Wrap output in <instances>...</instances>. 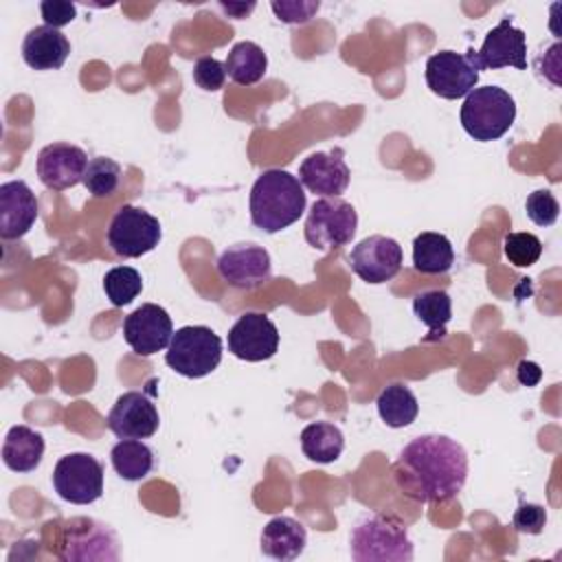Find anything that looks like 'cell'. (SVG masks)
I'll use <instances>...</instances> for the list:
<instances>
[{
	"label": "cell",
	"instance_id": "cell-36",
	"mask_svg": "<svg viewBox=\"0 0 562 562\" xmlns=\"http://www.w3.org/2000/svg\"><path fill=\"white\" fill-rule=\"evenodd\" d=\"M40 13H42L46 26L59 29V26L70 24L77 18V7L68 0H44L40 4Z\"/></svg>",
	"mask_w": 562,
	"mask_h": 562
},
{
	"label": "cell",
	"instance_id": "cell-14",
	"mask_svg": "<svg viewBox=\"0 0 562 562\" xmlns=\"http://www.w3.org/2000/svg\"><path fill=\"white\" fill-rule=\"evenodd\" d=\"M351 270L367 283L378 285L393 279L402 268V246L386 235H369L349 252Z\"/></svg>",
	"mask_w": 562,
	"mask_h": 562
},
{
	"label": "cell",
	"instance_id": "cell-19",
	"mask_svg": "<svg viewBox=\"0 0 562 562\" xmlns=\"http://www.w3.org/2000/svg\"><path fill=\"white\" fill-rule=\"evenodd\" d=\"M37 220V198L24 180L0 184V237L20 239Z\"/></svg>",
	"mask_w": 562,
	"mask_h": 562
},
{
	"label": "cell",
	"instance_id": "cell-15",
	"mask_svg": "<svg viewBox=\"0 0 562 562\" xmlns=\"http://www.w3.org/2000/svg\"><path fill=\"white\" fill-rule=\"evenodd\" d=\"M472 59L481 70H496L503 66H514L518 70L527 68V37L525 31L516 29L509 18H503L494 29L487 31L479 50H472Z\"/></svg>",
	"mask_w": 562,
	"mask_h": 562
},
{
	"label": "cell",
	"instance_id": "cell-31",
	"mask_svg": "<svg viewBox=\"0 0 562 562\" xmlns=\"http://www.w3.org/2000/svg\"><path fill=\"white\" fill-rule=\"evenodd\" d=\"M503 252L516 268L533 266L542 255V241L533 233H507L503 239Z\"/></svg>",
	"mask_w": 562,
	"mask_h": 562
},
{
	"label": "cell",
	"instance_id": "cell-26",
	"mask_svg": "<svg viewBox=\"0 0 562 562\" xmlns=\"http://www.w3.org/2000/svg\"><path fill=\"white\" fill-rule=\"evenodd\" d=\"M375 406H378L380 419L389 428L411 426L419 413L415 393L406 384H400V382L384 386L375 400Z\"/></svg>",
	"mask_w": 562,
	"mask_h": 562
},
{
	"label": "cell",
	"instance_id": "cell-20",
	"mask_svg": "<svg viewBox=\"0 0 562 562\" xmlns=\"http://www.w3.org/2000/svg\"><path fill=\"white\" fill-rule=\"evenodd\" d=\"M70 53L68 37L53 26H33L22 42V59L33 70L61 68Z\"/></svg>",
	"mask_w": 562,
	"mask_h": 562
},
{
	"label": "cell",
	"instance_id": "cell-11",
	"mask_svg": "<svg viewBox=\"0 0 562 562\" xmlns=\"http://www.w3.org/2000/svg\"><path fill=\"white\" fill-rule=\"evenodd\" d=\"M228 351L246 362L270 360L279 349V329L261 312L241 314L226 336Z\"/></svg>",
	"mask_w": 562,
	"mask_h": 562
},
{
	"label": "cell",
	"instance_id": "cell-18",
	"mask_svg": "<svg viewBox=\"0 0 562 562\" xmlns=\"http://www.w3.org/2000/svg\"><path fill=\"white\" fill-rule=\"evenodd\" d=\"M349 178L351 171L340 147L331 151H314L299 167V182L321 198H340L349 187Z\"/></svg>",
	"mask_w": 562,
	"mask_h": 562
},
{
	"label": "cell",
	"instance_id": "cell-6",
	"mask_svg": "<svg viewBox=\"0 0 562 562\" xmlns=\"http://www.w3.org/2000/svg\"><path fill=\"white\" fill-rule=\"evenodd\" d=\"M358 228V213L342 198H318L305 220V241L316 250H334L347 246Z\"/></svg>",
	"mask_w": 562,
	"mask_h": 562
},
{
	"label": "cell",
	"instance_id": "cell-12",
	"mask_svg": "<svg viewBox=\"0 0 562 562\" xmlns=\"http://www.w3.org/2000/svg\"><path fill=\"white\" fill-rule=\"evenodd\" d=\"M217 274L224 283L239 290H255L272 274L270 255L263 246L241 241L228 246L217 259Z\"/></svg>",
	"mask_w": 562,
	"mask_h": 562
},
{
	"label": "cell",
	"instance_id": "cell-3",
	"mask_svg": "<svg viewBox=\"0 0 562 562\" xmlns=\"http://www.w3.org/2000/svg\"><path fill=\"white\" fill-rule=\"evenodd\" d=\"M356 562H411L413 542L406 522L393 514H371L356 522L349 538Z\"/></svg>",
	"mask_w": 562,
	"mask_h": 562
},
{
	"label": "cell",
	"instance_id": "cell-7",
	"mask_svg": "<svg viewBox=\"0 0 562 562\" xmlns=\"http://www.w3.org/2000/svg\"><path fill=\"white\" fill-rule=\"evenodd\" d=\"M162 228L158 217L134 204H123L108 226V246L114 255L125 259L147 255L158 246Z\"/></svg>",
	"mask_w": 562,
	"mask_h": 562
},
{
	"label": "cell",
	"instance_id": "cell-9",
	"mask_svg": "<svg viewBox=\"0 0 562 562\" xmlns=\"http://www.w3.org/2000/svg\"><path fill=\"white\" fill-rule=\"evenodd\" d=\"M59 560H116L114 531L94 518H70L64 522L57 549Z\"/></svg>",
	"mask_w": 562,
	"mask_h": 562
},
{
	"label": "cell",
	"instance_id": "cell-30",
	"mask_svg": "<svg viewBox=\"0 0 562 562\" xmlns=\"http://www.w3.org/2000/svg\"><path fill=\"white\" fill-rule=\"evenodd\" d=\"M81 182L88 189V193H92L94 198H108L119 189L121 165L112 158L97 156V158L88 160Z\"/></svg>",
	"mask_w": 562,
	"mask_h": 562
},
{
	"label": "cell",
	"instance_id": "cell-21",
	"mask_svg": "<svg viewBox=\"0 0 562 562\" xmlns=\"http://www.w3.org/2000/svg\"><path fill=\"white\" fill-rule=\"evenodd\" d=\"M261 553L272 558V560H281V562H290L296 560L307 544V531L303 527V522H299L296 518L290 516H277L272 520L266 522V527L261 529Z\"/></svg>",
	"mask_w": 562,
	"mask_h": 562
},
{
	"label": "cell",
	"instance_id": "cell-13",
	"mask_svg": "<svg viewBox=\"0 0 562 562\" xmlns=\"http://www.w3.org/2000/svg\"><path fill=\"white\" fill-rule=\"evenodd\" d=\"M173 323L165 307L143 303L123 318V338L138 356H154L169 347Z\"/></svg>",
	"mask_w": 562,
	"mask_h": 562
},
{
	"label": "cell",
	"instance_id": "cell-1",
	"mask_svg": "<svg viewBox=\"0 0 562 562\" xmlns=\"http://www.w3.org/2000/svg\"><path fill=\"white\" fill-rule=\"evenodd\" d=\"M397 490L424 505L452 501L468 479V454L448 435L428 432L411 439L393 463Z\"/></svg>",
	"mask_w": 562,
	"mask_h": 562
},
{
	"label": "cell",
	"instance_id": "cell-24",
	"mask_svg": "<svg viewBox=\"0 0 562 562\" xmlns=\"http://www.w3.org/2000/svg\"><path fill=\"white\" fill-rule=\"evenodd\" d=\"M301 450L314 463H331L345 450L342 430L331 422H314L301 430Z\"/></svg>",
	"mask_w": 562,
	"mask_h": 562
},
{
	"label": "cell",
	"instance_id": "cell-2",
	"mask_svg": "<svg viewBox=\"0 0 562 562\" xmlns=\"http://www.w3.org/2000/svg\"><path fill=\"white\" fill-rule=\"evenodd\" d=\"M305 189L285 169H266L250 189V220L263 233H279L305 211Z\"/></svg>",
	"mask_w": 562,
	"mask_h": 562
},
{
	"label": "cell",
	"instance_id": "cell-28",
	"mask_svg": "<svg viewBox=\"0 0 562 562\" xmlns=\"http://www.w3.org/2000/svg\"><path fill=\"white\" fill-rule=\"evenodd\" d=\"M413 314L428 327L430 338H441L452 318V299L443 290H424L413 299Z\"/></svg>",
	"mask_w": 562,
	"mask_h": 562
},
{
	"label": "cell",
	"instance_id": "cell-17",
	"mask_svg": "<svg viewBox=\"0 0 562 562\" xmlns=\"http://www.w3.org/2000/svg\"><path fill=\"white\" fill-rule=\"evenodd\" d=\"M88 156L81 147L70 143H50L37 154V178L46 189L64 191L83 180Z\"/></svg>",
	"mask_w": 562,
	"mask_h": 562
},
{
	"label": "cell",
	"instance_id": "cell-34",
	"mask_svg": "<svg viewBox=\"0 0 562 562\" xmlns=\"http://www.w3.org/2000/svg\"><path fill=\"white\" fill-rule=\"evenodd\" d=\"M193 81L209 92H217L222 90L224 81H226V68L220 59L215 57H200L193 66Z\"/></svg>",
	"mask_w": 562,
	"mask_h": 562
},
{
	"label": "cell",
	"instance_id": "cell-32",
	"mask_svg": "<svg viewBox=\"0 0 562 562\" xmlns=\"http://www.w3.org/2000/svg\"><path fill=\"white\" fill-rule=\"evenodd\" d=\"M525 213L536 226H551L560 215V204L549 189H538L527 195Z\"/></svg>",
	"mask_w": 562,
	"mask_h": 562
},
{
	"label": "cell",
	"instance_id": "cell-27",
	"mask_svg": "<svg viewBox=\"0 0 562 562\" xmlns=\"http://www.w3.org/2000/svg\"><path fill=\"white\" fill-rule=\"evenodd\" d=\"M110 461L121 479L143 481L154 468V450L140 439H121L112 448Z\"/></svg>",
	"mask_w": 562,
	"mask_h": 562
},
{
	"label": "cell",
	"instance_id": "cell-22",
	"mask_svg": "<svg viewBox=\"0 0 562 562\" xmlns=\"http://www.w3.org/2000/svg\"><path fill=\"white\" fill-rule=\"evenodd\" d=\"M44 457V437L29 426L9 428L2 443V463L13 472H33Z\"/></svg>",
	"mask_w": 562,
	"mask_h": 562
},
{
	"label": "cell",
	"instance_id": "cell-29",
	"mask_svg": "<svg viewBox=\"0 0 562 562\" xmlns=\"http://www.w3.org/2000/svg\"><path fill=\"white\" fill-rule=\"evenodd\" d=\"M103 290L114 307H123V305H130L140 294L143 277L136 268L116 266L105 272Z\"/></svg>",
	"mask_w": 562,
	"mask_h": 562
},
{
	"label": "cell",
	"instance_id": "cell-16",
	"mask_svg": "<svg viewBox=\"0 0 562 562\" xmlns=\"http://www.w3.org/2000/svg\"><path fill=\"white\" fill-rule=\"evenodd\" d=\"M105 422L119 439H147L158 430L160 415L145 393L127 391L116 397Z\"/></svg>",
	"mask_w": 562,
	"mask_h": 562
},
{
	"label": "cell",
	"instance_id": "cell-33",
	"mask_svg": "<svg viewBox=\"0 0 562 562\" xmlns=\"http://www.w3.org/2000/svg\"><path fill=\"white\" fill-rule=\"evenodd\" d=\"M270 9L285 24H305L318 13L321 2L318 0H272Z\"/></svg>",
	"mask_w": 562,
	"mask_h": 562
},
{
	"label": "cell",
	"instance_id": "cell-4",
	"mask_svg": "<svg viewBox=\"0 0 562 562\" xmlns=\"http://www.w3.org/2000/svg\"><path fill=\"white\" fill-rule=\"evenodd\" d=\"M459 119L468 136L490 143L512 127L516 119V101L501 86H481L463 97Z\"/></svg>",
	"mask_w": 562,
	"mask_h": 562
},
{
	"label": "cell",
	"instance_id": "cell-8",
	"mask_svg": "<svg viewBox=\"0 0 562 562\" xmlns=\"http://www.w3.org/2000/svg\"><path fill=\"white\" fill-rule=\"evenodd\" d=\"M53 487L72 505H88L103 494V465L88 452L64 454L53 470Z\"/></svg>",
	"mask_w": 562,
	"mask_h": 562
},
{
	"label": "cell",
	"instance_id": "cell-38",
	"mask_svg": "<svg viewBox=\"0 0 562 562\" xmlns=\"http://www.w3.org/2000/svg\"><path fill=\"white\" fill-rule=\"evenodd\" d=\"M220 7H222V11L224 13H228L231 18H235V20H241V18H246L257 4L255 2H220Z\"/></svg>",
	"mask_w": 562,
	"mask_h": 562
},
{
	"label": "cell",
	"instance_id": "cell-5",
	"mask_svg": "<svg viewBox=\"0 0 562 562\" xmlns=\"http://www.w3.org/2000/svg\"><path fill=\"white\" fill-rule=\"evenodd\" d=\"M165 362L184 378H204L222 362V338L204 325L180 327L171 336Z\"/></svg>",
	"mask_w": 562,
	"mask_h": 562
},
{
	"label": "cell",
	"instance_id": "cell-25",
	"mask_svg": "<svg viewBox=\"0 0 562 562\" xmlns=\"http://www.w3.org/2000/svg\"><path fill=\"white\" fill-rule=\"evenodd\" d=\"M224 68H226V75L235 83L252 86L263 79V75L268 70V57L259 44L244 40V42H237L228 50Z\"/></svg>",
	"mask_w": 562,
	"mask_h": 562
},
{
	"label": "cell",
	"instance_id": "cell-37",
	"mask_svg": "<svg viewBox=\"0 0 562 562\" xmlns=\"http://www.w3.org/2000/svg\"><path fill=\"white\" fill-rule=\"evenodd\" d=\"M516 375H518L520 384L536 386L540 382V378H542V369L536 362H531V360H522L518 364V369H516Z\"/></svg>",
	"mask_w": 562,
	"mask_h": 562
},
{
	"label": "cell",
	"instance_id": "cell-10",
	"mask_svg": "<svg viewBox=\"0 0 562 562\" xmlns=\"http://www.w3.org/2000/svg\"><path fill=\"white\" fill-rule=\"evenodd\" d=\"M479 75L481 72L472 59V50H439L426 61V83L441 99H463L476 88Z\"/></svg>",
	"mask_w": 562,
	"mask_h": 562
},
{
	"label": "cell",
	"instance_id": "cell-23",
	"mask_svg": "<svg viewBox=\"0 0 562 562\" xmlns=\"http://www.w3.org/2000/svg\"><path fill=\"white\" fill-rule=\"evenodd\" d=\"M454 263V250L443 233H419L413 239V268L422 274H443Z\"/></svg>",
	"mask_w": 562,
	"mask_h": 562
},
{
	"label": "cell",
	"instance_id": "cell-35",
	"mask_svg": "<svg viewBox=\"0 0 562 562\" xmlns=\"http://www.w3.org/2000/svg\"><path fill=\"white\" fill-rule=\"evenodd\" d=\"M512 525L520 533L538 536L547 525V509L538 503H520L512 516Z\"/></svg>",
	"mask_w": 562,
	"mask_h": 562
}]
</instances>
